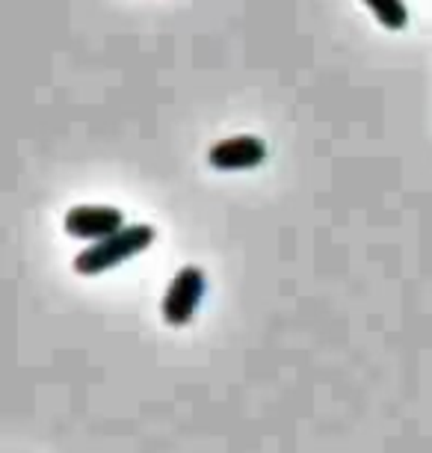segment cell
<instances>
[{
  "label": "cell",
  "mask_w": 432,
  "mask_h": 453,
  "mask_svg": "<svg viewBox=\"0 0 432 453\" xmlns=\"http://www.w3.org/2000/svg\"><path fill=\"white\" fill-rule=\"evenodd\" d=\"M267 160V142L258 136H228L210 145L208 164L219 173H243V169H258Z\"/></svg>",
  "instance_id": "obj_4"
},
{
  "label": "cell",
  "mask_w": 432,
  "mask_h": 453,
  "mask_svg": "<svg viewBox=\"0 0 432 453\" xmlns=\"http://www.w3.org/2000/svg\"><path fill=\"white\" fill-rule=\"evenodd\" d=\"M65 234L78 237V241L98 243L104 237L116 234L118 228H125V213L110 204H78L65 213Z\"/></svg>",
  "instance_id": "obj_3"
},
{
  "label": "cell",
  "mask_w": 432,
  "mask_h": 453,
  "mask_svg": "<svg viewBox=\"0 0 432 453\" xmlns=\"http://www.w3.org/2000/svg\"><path fill=\"white\" fill-rule=\"evenodd\" d=\"M364 6L374 12V19L383 24L385 30L400 33L409 27V10H405L403 0H364Z\"/></svg>",
  "instance_id": "obj_5"
},
{
  "label": "cell",
  "mask_w": 432,
  "mask_h": 453,
  "mask_svg": "<svg viewBox=\"0 0 432 453\" xmlns=\"http://www.w3.org/2000/svg\"><path fill=\"white\" fill-rule=\"evenodd\" d=\"M155 226H146V222H133V226L118 228L116 234L104 237L98 243H89L87 250L78 252L74 258V270L80 276H101V273L118 267V264L137 258L140 252H146L151 243H155Z\"/></svg>",
  "instance_id": "obj_1"
},
{
  "label": "cell",
  "mask_w": 432,
  "mask_h": 453,
  "mask_svg": "<svg viewBox=\"0 0 432 453\" xmlns=\"http://www.w3.org/2000/svg\"><path fill=\"white\" fill-rule=\"evenodd\" d=\"M205 290H208V276L205 270L196 267V264H187L175 273V279L169 281L166 294H163V303H160V314L169 326L181 329L196 318L201 299H205Z\"/></svg>",
  "instance_id": "obj_2"
}]
</instances>
